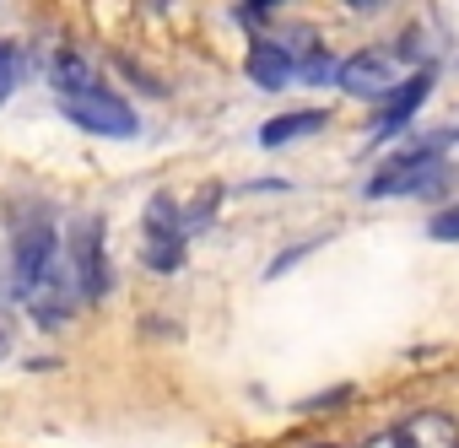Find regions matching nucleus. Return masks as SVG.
<instances>
[{"label": "nucleus", "mask_w": 459, "mask_h": 448, "mask_svg": "<svg viewBox=\"0 0 459 448\" xmlns=\"http://www.w3.org/2000/svg\"><path fill=\"white\" fill-rule=\"evenodd\" d=\"M249 76L260 82V87H287V82H298V65L287 60V49H276V44H255L249 49Z\"/></svg>", "instance_id": "10"}, {"label": "nucleus", "mask_w": 459, "mask_h": 448, "mask_svg": "<svg viewBox=\"0 0 459 448\" xmlns=\"http://www.w3.org/2000/svg\"><path fill=\"white\" fill-rule=\"evenodd\" d=\"M443 168L448 162L437 157V146H416V151L384 162V173L368 178V194H432L443 184Z\"/></svg>", "instance_id": "2"}, {"label": "nucleus", "mask_w": 459, "mask_h": 448, "mask_svg": "<svg viewBox=\"0 0 459 448\" xmlns=\"http://www.w3.org/2000/svg\"><path fill=\"white\" fill-rule=\"evenodd\" d=\"M184 233H189V216L173 211V200H152L146 205V265L152 271H178L184 265Z\"/></svg>", "instance_id": "4"}, {"label": "nucleus", "mask_w": 459, "mask_h": 448, "mask_svg": "<svg viewBox=\"0 0 459 448\" xmlns=\"http://www.w3.org/2000/svg\"><path fill=\"white\" fill-rule=\"evenodd\" d=\"M17 82H22V55L17 44H0V103L17 92Z\"/></svg>", "instance_id": "12"}, {"label": "nucleus", "mask_w": 459, "mask_h": 448, "mask_svg": "<svg viewBox=\"0 0 459 448\" xmlns=\"http://www.w3.org/2000/svg\"><path fill=\"white\" fill-rule=\"evenodd\" d=\"M346 6H357V12H384L389 0H346Z\"/></svg>", "instance_id": "14"}, {"label": "nucleus", "mask_w": 459, "mask_h": 448, "mask_svg": "<svg viewBox=\"0 0 459 448\" xmlns=\"http://www.w3.org/2000/svg\"><path fill=\"white\" fill-rule=\"evenodd\" d=\"M427 233H432V238H443V244H448V238H459V205L437 211V216L427 221Z\"/></svg>", "instance_id": "13"}, {"label": "nucleus", "mask_w": 459, "mask_h": 448, "mask_svg": "<svg viewBox=\"0 0 459 448\" xmlns=\"http://www.w3.org/2000/svg\"><path fill=\"white\" fill-rule=\"evenodd\" d=\"M314 448H335V443H314Z\"/></svg>", "instance_id": "15"}, {"label": "nucleus", "mask_w": 459, "mask_h": 448, "mask_svg": "<svg viewBox=\"0 0 459 448\" xmlns=\"http://www.w3.org/2000/svg\"><path fill=\"white\" fill-rule=\"evenodd\" d=\"M55 254H60V238H55V228H49V216H33L28 228L17 233V244H12V276H17V297H28V287L55 265Z\"/></svg>", "instance_id": "7"}, {"label": "nucleus", "mask_w": 459, "mask_h": 448, "mask_svg": "<svg viewBox=\"0 0 459 448\" xmlns=\"http://www.w3.org/2000/svg\"><path fill=\"white\" fill-rule=\"evenodd\" d=\"M335 82H341V92H351V98H394L411 76H405L384 49H368V55H351Z\"/></svg>", "instance_id": "6"}, {"label": "nucleus", "mask_w": 459, "mask_h": 448, "mask_svg": "<svg viewBox=\"0 0 459 448\" xmlns=\"http://www.w3.org/2000/svg\"><path fill=\"white\" fill-rule=\"evenodd\" d=\"M319 130H325V114H319V108H298V114H287V119H271V125L260 130V141H265V146H287V141L319 135Z\"/></svg>", "instance_id": "11"}, {"label": "nucleus", "mask_w": 459, "mask_h": 448, "mask_svg": "<svg viewBox=\"0 0 459 448\" xmlns=\"http://www.w3.org/2000/svg\"><path fill=\"white\" fill-rule=\"evenodd\" d=\"M368 448H454V426L443 416H416V421H400L394 432L373 437Z\"/></svg>", "instance_id": "8"}, {"label": "nucleus", "mask_w": 459, "mask_h": 448, "mask_svg": "<svg viewBox=\"0 0 459 448\" xmlns=\"http://www.w3.org/2000/svg\"><path fill=\"white\" fill-rule=\"evenodd\" d=\"M427 92H432V76H427V71H416V76H411L389 103H384V119L373 125V141H389L394 130H405V125L416 119V108H421V98H427Z\"/></svg>", "instance_id": "9"}, {"label": "nucleus", "mask_w": 459, "mask_h": 448, "mask_svg": "<svg viewBox=\"0 0 459 448\" xmlns=\"http://www.w3.org/2000/svg\"><path fill=\"white\" fill-rule=\"evenodd\" d=\"M55 92H60V108H65V119H76L82 130H92V135H114V141H130L135 130H141V119H135V108L125 103V98H114L76 55H65L60 65H55Z\"/></svg>", "instance_id": "1"}, {"label": "nucleus", "mask_w": 459, "mask_h": 448, "mask_svg": "<svg viewBox=\"0 0 459 448\" xmlns=\"http://www.w3.org/2000/svg\"><path fill=\"white\" fill-rule=\"evenodd\" d=\"M71 292H82V281H76L71 254L60 249V254H55V265L28 287V297H22V303H28L44 324H60V319H71V314H76V297H71Z\"/></svg>", "instance_id": "5"}, {"label": "nucleus", "mask_w": 459, "mask_h": 448, "mask_svg": "<svg viewBox=\"0 0 459 448\" xmlns=\"http://www.w3.org/2000/svg\"><path fill=\"white\" fill-rule=\"evenodd\" d=\"M65 254H71V265H76L82 303H103V297H108V265H103V221H98V216H82L76 228H71Z\"/></svg>", "instance_id": "3"}]
</instances>
